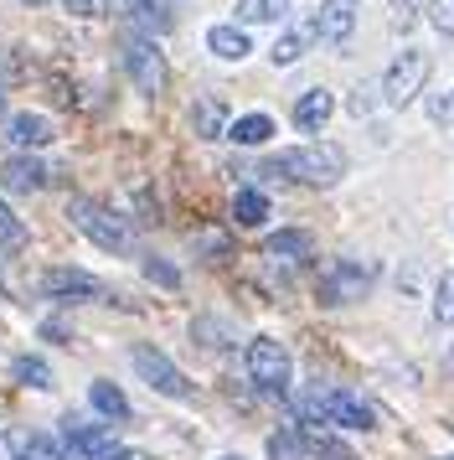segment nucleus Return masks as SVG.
Returning a JSON list of instances; mask_svg holds the SVG:
<instances>
[{
    "label": "nucleus",
    "mask_w": 454,
    "mask_h": 460,
    "mask_svg": "<svg viewBox=\"0 0 454 460\" xmlns=\"http://www.w3.org/2000/svg\"><path fill=\"white\" fill-rule=\"evenodd\" d=\"M227 104L217 99V93H206V99H196V109H191V129L202 135V140H223L227 135Z\"/></svg>",
    "instance_id": "dca6fc26"
},
{
    "label": "nucleus",
    "mask_w": 454,
    "mask_h": 460,
    "mask_svg": "<svg viewBox=\"0 0 454 460\" xmlns=\"http://www.w3.org/2000/svg\"><path fill=\"white\" fill-rule=\"evenodd\" d=\"M232 223H238V228H264L268 223V191H258V187L238 191V197H232Z\"/></svg>",
    "instance_id": "a211bd4d"
},
{
    "label": "nucleus",
    "mask_w": 454,
    "mask_h": 460,
    "mask_svg": "<svg viewBox=\"0 0 454 460\" xmlns=\"http://www.w3.org/2000/svg\"><path fill=\"white\" fill-rule=\"evenodd\" d=\"M26 238H31V233H26V223L11 212V202H0V249L21 253V249H26Z\"/></svg>",
    "instance_id": "a878e982"
},
{
    "label": "nucleus",
    "mask_w": 454,
    "mask_h": 460,
    "mask_svg": "<svg viewBox=\"0 0 454 460\" xmlns=\"http://www.w3.org/2000/svg\"><path fill=\"white\" fill-rule=\"evenodd\" d=\"M264 253L268 259H284V264H294V259H310V233L300 228H279L264 238Z\"/></svg>",
    "instance_id": "aec40b11"
},
{
    "label": "nucleus",
    "mask_w": 454,
    "mask_h": 460,
    "mask_svg": "<svg viewBox=\"0 0 454 460\" xmlns=\"http://www.w3.org/2000/svg\"><path fill=\"white\" fill-rule=\"evenodd\" d=\"M397 5H408V0H397Z\"/></svg>",
    "instance_id": "4c0bfd02"
},
{
    "label": "nucleus",
    "mask_w": 454,
    "mask_h": 460,
    "mask_svg": "<svg viewBox=\"0 0 454 460\" xmlns=\"http://www.w3.org/2000/svg\"><path fill=\"white\" fill-rule=\"evenodd\" d=\"M377 93H382L377 84H362V88H356V93L346 99V109L356 114V119H362V114H371V104H377Z\"/></svg>",
    "instance_id": "473e14b6"
},
{
    "label": "nucleus",
    "mask_w": 454,
    "mask_h": 460,
    "mask_svg": "<svg viewBox=\"0 0 454 460\" xmlns=\"http://www.w3.org/2000/svg\"><path fill=\"white\" fill-rule=\"evenodd\" d=\"M367 290H371V270L356 264V259H336V264L320 274V285H315L320 305H351V300H362Z\"/></svg>",
    "instance_id": "6e6552de"
},
{
    "label": "nucleus",
    "mask_w": 454,
    "mask_h": 460,
    "mask_svg": "<svg viewBox=\"0 0 454 460\" xmlns=\"http://www.w3.org/2000/svg\"><path fill=\"white\" fill-rule=\"evenodd\" d=\"M227 140H232V146H268V140H274V119H268V114H243V119H232V125H227Z\"/></svg>",
    "instance_id": "412c9836"
},
{
    "label": "nucleus",
    "mask_w": 454,
    "mask_h": 460,
    "mask_svg": "<svg viewBox=\"0 0 454 460\" xmlns=\"http://www.w3.org/2000/svg\"><path fill=\"white\" fill-rule=\"evenodd\" d=\"M289 0H238V26H264V22H284Z\"/></svg>",
    "instance_id": "b1692460"
},
{
    "label": "nucleus",
    "mask_w": 454,
    "mask_h": 460,
    "mask_svg": "<svg viewBox=\"0 0 454 460\" xmlns=\"http://www.w3.org/2000/svg\"><path fill=\"white\" fill-rule=\"evenodd\" d=\"M429 73H433V63H429V52H418V47H403L397 58L388 63V73H382V99H388L392 109H408L418 93H423V84H429Z\"/></svg>",
    "instance_id": "20e7f679"
},
{
    "label": "nucleus",
    "mask_w": 454,
    "mask_h": 460,
    "mask_svg": "<svg viewBox=\"0 0 454 460\" xmlns=\"http://www.w3.org/2000/svg\"><path fill=\"white\" fill-rule=\"evenodd\" d=\"M444 460H454V456H444Z\"/></svg>",
    "instance_id": "ea45409f"
},
{
    "label": "nucleus",
    "mask_w": 454,
    "mask_h": 460,
    "mask_svg": "<svg viewBox=\"0 0 454 460\" xmlns=\"http://www.w3.org/2000/svg\"><path fill=\"white\" fill-rule=\"evenodd\" d=\"M129 362H135V373L155 388V394H165V398H196V388H191V377L170 362V357L161 352V347H150V341H135L129 347Z\"/></svg>",
    "instance_id": "423d86ee"
},
{
    "label": "nucleus",
    "mask_w": 454,
    "mask_h": 460,
    "mask_svg": "<svg viewBox=\"0 0 454 460\" xmlns=\"http://www.w3.org/2000/svg\"><path fill=\"white\" fill-rule=\"evenodd\" d=\"M429 26L439 37H454V0H429Z\"/></svg>",
    "instance_id": "7c9ffc66"
},
{
    "label": "nucleus",
    "mask_w": 454,
    "mask_h": 460,
    "mask_svg": "<svg viewBox=\"0 0 454 460\" xmlns=\"http://www.w3.org/2000/svg\"><path fill=\"white\" fill-rule=\"evenodd\" d=\"M243 367L248 377L264 388V394H289V373H294V362H289L284 352V341H274V336H253L248 341V352H243Z\"/></svg>",
    "instance_id": "39448f33"
},
{
    "label": "nucleus",
    "mask_w": 454,
    "mask_h": 460,
    "mask_svg": "<svg viewBox=\"0 0 454 460\" xmlns=\"http://www.w3.org/2000/svg\"><path fill=\"white\" fill-rule=\"evenodd\" d=\"M310 31H315V42H330V47L351 42V31H356V0H320V11L310 16Z\"/></svg>",
    "instance_id": "9d476101"
},
{
    "label": "nucleus",
    "mask_w": 454,
    "mask_h": 460,
    "mask_svg": "<svg viewBox=\"0 0 454 460\" xmlns=\"http://www.w3.org/2000/svg\"><path fill=\"white\" fill-rule=\"evenodd\" d=\"M88 403H93V414L109 419V424H124V419H129V398H124L114 383H93V388H88Z\"/></svg>",
    "instance_id": "4be33fe9"
},
{
    "label": "nucleus",
    "mask_w": 454,
    "mask_h": 460,
    "mask_svg": "<svg viewBox=\"0 0 454 460\" xmlns=\"http://www.w3.org/2000/svg\"><path fill=\"white\" fill-rule=\"evenodd\" d=\"M433 321H439V326H454V274H444V279L433 285Z\"/></svg>",
    "instance_id": "c756f323"
},
{
    "label": "nucleus",
    "mask_w": 454,
    "mask_h": 460,
    "mask_svg": "<svg viewBox=\"0 0 454 460\" xmlns=\"http://www.w3.org/2000/svg\"><path fill=\"white\" fill-rule=\"evenodd\" d=\"M227 321H217V315H196V321H191V341H202V347H217V352H223V347H232V341H227Z\"/></svg>",
    "instance_id": "bb28decb"
},
{
    "label": "nucleus",
    "mask_w": 454,
    "mask_h": 460,
    "mask_svg": "<svg viewBox=\"0 0 454 460\" xmlns=\"http://www.w3.org/2000/svg\"><path fill=\"white\" fill-rule=\"evenodd\" d=\"M62 11L78 16V22H99L103 11H109V0H62Z\"/></svg>",
    "instance_id": "2f4dec72"
},
{
    "label": "nucleus",
    "mask_w": 454,
    "mask_h": 460,
    "mask_svg": "<svg viewBox=\"0 0 454 460\" xmlns=\"http://www.w3.org/2000/svg\"><path fill=\"white\" fill-rule=\"evenodd\" d=\"M264 181H305V187H336L346 176V150L330 146V140H315V146L284 150V155H268L258 166Z\"/></svg>",
    "instance_id": "f257e3e1"
},
{
    "label": "nucleus",
    "mask_w": 454,
    "mask_h": 460,
    "mask_svg": "<svg viewBox=\"0 0 454 460\" xmlns=\"http://www.w3.org/2000/svg\"><path fill=\"white\" fill-rule=\"evenodd\" d=\"M268 460H310V445H305V429L300 424H284V429H274L264 445Z\"/></svg>",
    "instance_id": "6ab92c4d"
},
{
    "label": "nucleus",
    "mask_w": 454,
    "mask_h": 460,
    "mask_svg": "<svg viewBox=\"0 0 454 460\" xmlns=\"http://www.w3.org/2000/svg\"><path fill=\"white\" fill-rule=\"evenodd\" d=\"M124 73L135 78L144 99H161L165 84H170V67H165V52L155 37H140V31H124Z\"/></svg>",
    "instance_id": "f03ea898"
},
{
    "label": "nucleus",
    "mask_w": 454,
    "mask_h": 460,
    "mask_svg": "<svg viewBox=\"0 0 454 460\" xmlns=\"http://www.w3.org/2000/svg\"><path fill=\"white\" fill-rule=\"evenodd\" d=\"M305 445H310V456H315V460H362L346 439L326 435V429H305Z\"/></svg>",
    "instance_id": "393cba45"
},
{
    "label": "nucleus",
    "mask_w": 454,
    "mask_h": 460,
    "mask_svg": "<svg viewBox=\"0 0 454 460\" xmlns=\"http://www.w3.org/2000/svg\"><path fill=\"white\" fill-rule=\"evenodd\" d=\"M21 460H73V450H67L62 439H52V435H31L26 445H21Z\"/></svg>",
    "instance_id": "cd10ccee"
},
{
    "label": "nucleus",
    "mask_w": 454,
    "mask_h": 460,
    "mask_svg": "<svg viewBox=\"0 0 454 460\" xmlns=\"http://www.w3.org/2000/svg\"><path fill=\"white\" fill-rule=\"evenodd\" d=\"M62 439L73 445V460H135L129 445L109 435L103 424H83V419H62Z\"/></svg>",
    "instance_id": "0eeeda50"
},
{
    "label": "nucleus",
    "mask_w": 454,
    "mask_h": 460,
    "mask_svg": "<svg viewBox=\"0 0 454 460\" xmlns=\"http://www.w3.org/2000/svg\"><path fill=\"white\" fill-rule=\"evenodd\" d=\"M41 290L52 295V300H62V305H78V300H93V295H103V285L93 279V274L73 270V264H57V270L41 274Z\"/></svg>",
    "instance_id": "9b49d317"
},
{
    "label": "nucleus",
    "mask_w": 454,
    "mask_h": 460,
    "mask_svg": "<svg viewBox=\"0 0 454 460\" xmlns=\"http://www.w3.org/2000/svg\"><path fill=\"white\" fill-rule=\"evenodd\" d=\"M217 460H243V456H217Z\"/></svg>",
    "instance_id": "c9c22d12"
},
{
    "label": "nucleus",
    "mask_w": 454,
    "mask_h": 460,
    "mask_svg": "<svg viewBox=\"0 0 454 460\" xmlns=\"http://www.w3.org/2000/svg\"><path fill=\"white\" fill-rule=\"evenodd\" d=\"M0 93H5V78H0Z\"/></svg>",
    "instance_id": "e433bc0d"
},
{
    "label": "nucleus",
    "mask_w": 454,
    "mask_h": 460,
    "mask_svg": "<svg viewBox=\"0 0 454 460\" xmlns=\"http://www.w3.org/2000/svg\"><path fill=\"white\" fill-rule=\"evenodd\" d=\"M140 270L150 274V279H155L161 290H181V270H176V264H165L161 253H144V264H140Z\"/></svg>",
    "instance_id": "c85d7f7f"
},
{
    "label": "nucleus",
    "mask_w": 454,
    "mask_h": 460,
    "mask_svg": "<svg viewBox=\"0 0 454 460\" xmlns=\"http://www.w3.org/2000/svg\"><path fill=\"white\" fill-rule=\"evenodd\" d=\"M206 52L212 58H223V63H243L248 52H253V42H248V31L238 22H223L206 31Z\"/></svg>",
    "instance_id": "2eb2a0df"
},
{
    "label": "nucleus",
    "mask_w": 454,
    "mask_h": 460,
    "mask_svg": "<svg viewBox=\"0 0 454 460\" xmlns=\"http://www.w3.org/2000/svg\"><path fill=\"white\" fill-rule=\"evenodd\" d=\"M310 47H315V31H310V22H305V26H289V31H279V42L268 47V63H274V67H289V63H300Z\"/></svg>",
    "instance_id": "f3484780"
},
{
    "label": "nucleus",
    "mask_w": 454,
    "mask_h": 460,
    "mask_svg": "<svg viewBox=\"0 0 454 460\" xmlns=\"http://www.w3.org/2000/svg\"><path fill=\"white\" fill-rule=\"evenodd\" d=\"M0 460H5V450H0Z\"/></svg>",
    "instance_id": "58836bf2"
},
{
    "label": "nucleus",
    "mask_w": 454,
    "mask_h": 460,
    "mask_svg": "<svg viewBox=\"0 0 454 460\" xmlns=\"http://www.w3.org/2000/svg\"><path fill=\"white\" fill-rule=\"evenodd\" d=\"M429 119L433 125H454V88L439 93V99H429Z\"/></svg>",
    "instance_id": "72a5a7b5"
},
{
    "label": "nucleus",
    "mask_w": 454,
    "mask_h": 460,
    "mask_svg": "<svg viewBox=\"0 0 454 460\" xmlns=\"http://www.w3.org/2000/svg\"><path fill=\"white\" fill-rule=\"evenodd\" d=\"M124 16H129V31H140V37H165L176 26L170 0H124Z\"/></svg>",
    "instance_id": "f8f14e48"
},
{
    "label": "nucleus",
    "mask_w": 454,
    "mask_h": 460,
    "mask_svg": "<svg viewBox=\"0 0 454 460\" xmlns=\"http://www.w3.org/2000/svg\"><path fill=\"white\" fill-rule=\"evenodd\" d=\"M0 135H5V146L16 150V155H31V150L52 146V135H57V129H52V119H47V114H37V109H16V114L5 119V129H0Z\"/></svg>",
    "instance_id": "1a4fd4ad"
},
{
    "label": "nucleus",
    "mask_w": 454,
    "mask_h": 460,
    "mask_svg": "<svg viewBox=\"0 0 454 460\" xmlns=\"http://www.w3.org/2000/svg\"><path fill=\"white\" fill-rule=\"evenodd\" d=\"M11 377H16V383H26V388H37V394H47V388H52V367H47V362H41V357H11Z\"/></svg>",
    "instance_id": "5701e85b"
},
{
    "label": "nucleus",
    "mask_w": 454,
    "mask_h": 460,
    "mask_svg": "<svg viewBox=\"0 0 454 460\" xmlns=\"http://www.w3.org/2000/svg\"><path fill=\"white\" fill-rule=\"evenodd\" d=\"M73 223H78L83 238H93V243L109 249V253H129L135 249V223L119 217L114 208H103V202H73Z\"/></svg>",
    "instance_id": "7ed1b4c3"
},
{
    "label": "nucleus",
    "mask_w": 454,
    "mask_h": 460,
    "mask_svg": "<svg viewBox=\"0 0 454 460\" xmlns=\"http://www.w3.org/2000/svg\"><path fill=\"white\" fill-rule=\"evenodd\" d=\"M21 5H31V11H41V5H52V0H21Z\"/></svg>",
    "instance_id": "f704fd0d"
},
{
    "label": "nucleus",
    "mask_w": 454,
    "mask_h": 460,
    "mask_svg": "<svg viewBox=\"0 0 454 460\" xmlns=\"http://www.w3.org/2000/svg\"><path fill=\"white\" fill-rule=\"evenodd\" d=\"M330 114H336L330 88H305V93L294 99V129H305V135H320Z\"/></svg>",
    "instance_id": "ddd939ff"
},
{
    "label": "nucleus",
    "mask_w": 454,
    "mask_h": 460,
    "mask_svg": "<svg viewBox=\"0 0 454 460\" xmlns=\"http://www.w3.org/2000/svg\"><path fill=\"white\" fill-rule=\"evenodd\" d=\"M41 181H47V166L37 155H5V166H0V187L5 191H41Z\"/></svg>",
    "instance_id": "4468645a"
}]
</instances>
